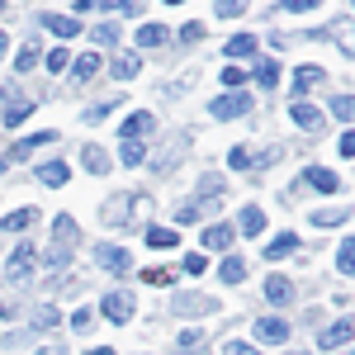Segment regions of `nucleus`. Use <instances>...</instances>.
<instances>
[{
	"instance_id": "obj_47",
	"label": "nucleus",
	"mask_w": 355,
	"mask_h": 355,
	"mask_svg": "<svg viewBox=\"0 0 355 355\" xmlns=\"http://www.w3.org/2000/svg\"><path fill=\"white\" fill-rule=\"evenodd\" d=\"M204 38V24H185L180 28V43H199Z\"/></svg>"
},
{
	"instance_id": "obj_20",
	"label": "nucleus",
	"mask_w": 355,
	"mask_h": 355,
	"mask_svg": "<svg viewBox=\"0 0 355 355\" xmlns=\"http://www.w3.org/2000/svg\"><path fill=\"white\" fill-rule=\"evenodd\" d=\"M147 246L152 251H175L180 237H175V227H147Z\"/></svg>"
},
{
	"instance_id": "obj_43",
	"label": "nucleus",
	"mask_w": 355,
	"mask_h": 355,
	"mask_svg": "<svg viewBox=\"0 0 355 355\" xmlns=\"http://www.w3.org/2000/svg\"><path fill=\"white\" fill-rule=\"evenodd\" d=\"M180 346H185V351L204 346V331H199V327H185V331H180Z\"/></svg>"
},
{
	"instance_id": "obj_10",
	"label": "nucleus",
	"mask_w": 355,
	"mask_h": 355,
	"mask_svg": "<svg viewBox=\"0 0 355 355\" xmlns=\"http://www.w3.org/2000/svg\"><path fill=\"white\" fill-rule=\"evenodd\" d=\"M152 128H157V119H152L147 110H137V114H128V119L119 123V137H147Z\"/></svg>"
},
{
	"instance_id": "obj_56",
	"label": "nucleus",
	"mask_w": 355,
	"mask_h": 355,
	"mask_svg": "<svg viewBox=\"0 0 355 355\" xmlns=\"http://www.w3.org/2000/svg\"><path fill=\"white\" fill-rule=\"evenodd\" d=\"M166 5H185V0H166Z\"/></svg>"
},
{
	"instance_id": "obj_46",
	"label": "nucleus",
	"mask_w": 355,
	"mask_h": 355,
	"mask_svg": "<svg viewBox=\"0 0 355 355\" xmlns=\"http://www.w3.org/2000/svg\"><path fill=\"white\" fill-rule=\"evenodd\" d=\"M223 355H261V351H256V346H246V341H227Z\"/></svg>"
},
{
	"instance_id": "obj_49",
	"label": "nucleus",
	"mask_w": 355,
	"mask_h": 355,
	"mask_svg": "<svg viewBox=\"0 0 355 355\" xmlns=\"http://www.w3.org/2000/svg\"><path fill=\"white\" fill-rule=\"evenodd\" d=\"M204 194H218L223 190V175H204V185H199Z\"/></svg>"
},
{
	"instance_id": "obj_14",
	"label": "nucleus",
	"mask_w": 355,
	"mask_h": 355,
	"mask_svg": "<svg viewBox=\"0 0 355 355\" xmlns=\"http://www.w3.org/2000/svg\"><path fill=\"white\" fill-rule=\"evenodd\" d=\"M81 162H85L90 175H105V171H110V152H105V147H95V142H85V147H81Z\"/></svg>"
},
{
	"instance_id": "obj_8",
	"label": "nucleus",
	"mask_w": 355,
	"mask_h": 355,
	"mask_svg": "<svg viewBox=\"0 0 355 355\" xmlns=\"http://www.w3.org/2000/svg\"><path fill=\"white\" fill-rule=\"evenodd\" d=\"M351 336H355V322H351V318H341V322H331V327H322V336H318V346H322V351H336V346H346Z\"/></svg>"
},
{
	"instance_id": "obj_19",
	"label": "nucleus",
	"mask_w": 355,
	"mask_h": 355,
	"mask_svg": "<svg viewBox=\"0 0 355 355\" xmlns=\"http://www.w3.org/2000/svg\"><path fill=\"white\" fill-rule=\"evenodd\" d=\"M33 223H38V209H15V214L0 218V227H5V232H24V227H33Z\"/></svg>"
},
{
	"instance_id": "obj_37",
	"label": "nucleus",
	"mask_w": 355,
	"mask_h": 355,
	"mask_svg": "<svg viewBox=\"0 0 355 355\" xmlns=\"http://www.w3.org/2000/svg\"><path fill=\"white\" fill-rule=\"evenodd\" d=\"M223 85H227V90H242V85H246V71H242V67H227V71H223Z\"/></svg>"
},
{
	"instance_id": "obj_12",
	"label": "nucleus",
	"mask_w": 355,
	"mask_h": 355,
	"mask_svg": "<svg viewBox=\"0 0 355 355\" xmlns=\"http://www.w3.org/2000/svg\"><path fill=\"white\" fill-rule=\"evenodd\" d=\"M256 336H261L266 346H279V341H289V322H284V318H261V322H256Z\"/></svg>"
},
{
	"instance_id": "obj_1",
	"label": "nucleus",
	"mask_w": 355,
	"mask_h": 355,
	"mask_svg": "<svg viewBox=\"0 0 355 355\" xmlns=\"http://www.w3.org/2000/svg\"><path fill=\"white\" fill-rule=\"evenodd\" d=\"M53 237H57V242H53V251H48L43 261H48V266L57 270V266H67V261H71V251H76V223L62 214V218L53 223Z\"/></svg>"
},
{
	"instance_id": "obj_42",
	"label": "nucleus",
	"mask_w": 355,
	"mask_h": 355,
	"mask_svg": "<svg viewBox=\"0 0 355 355\" xmlns=\"http://www.w3.org/2000/svg\"><path fill=\"white\" fill-rule=\"evenodd\" d=\"M90 38H95V43H119V24H100Z\"/></svg>"
},
{
	"instance_id": "obj_26",
	"label": "nucleus",
	"mask_w": 355,
	"mask_h": 355,
	"mask_svg": "<svg viewBox=\"0 0 355 355\" xmlns=\"http://www.w3.org/2000/svg\"><path fill=\"white\" fill-rule=\"evenodd\" d=\"M119 142H123V147H119V152H123V166H137L142 157H147V147H142V137H119Z\"/></svg>"
},
{
	"instance_id": "obj_9",
	"label": "nucleus",
	"mask_w": 355,
	"mask_h": 355,
	"mask_svg": "<svg viewBox=\"0 0 355 355\" xmlns=\"http://www.w3.org/2000/svg\"><path fill=\"white\" fill-rule=\"evenodd\" d=\"M43 142H57V128H43V133H33V137H24V142H15L5 162H24V157H33V152H38Z\"/></svg>"
},
{
	"instance_id": "obj_31",
	"label": "nucleus",
	"mask_w": 355,
	"mask_h": 355,
	"mask_svg": "<svg viewBox=\"0 0 355 355\" xmlns=\"http://www.w3.org/2000/svg\"><path fill=\"white\" fill-rule=\"evenodd\" d=\"M336 270L355 275V242H341V251H336Z\"/></svg>"
},
{
	"instance_id": "obj_33",
	"label": "nucleus",
	"mask_w": 355,
	"mask_h": 355,
	"mask_svg": "<svg viewBox=\"0 0 355 355\" xmlns=\"http://www.w3.org/2000/svg\"><path fill=\"white\" fill-rule=\"evenodd\" d=\"M331 114L351 123V119H355V95H336V100H331Z\"/></svg>"
},
{
	"instance_id": "obj_44",
	"label": "nucleus",
	"mask_w": 355,
	"mask_h": 355,
	"mask_svg": "<svg viewBox=\"0 0 355 355\" xmlns=\"http://www.w3.org/2000/svg\"><path fill=\"white\" fill-rule=\"evenodd\" d=\"M95 10H114V15H128L133 0H95Z\"/></svg>"
},
{
	"instance_id": "obj_22",
	"label": "nucleus",
	"mask_w": 355,
	"mask_h": 355,
	"mask_svg": "<svg viewBox=\"0 0 355 355\" xmlns=\"http://www.w3.org/2000/svg\"><path fill=\"white\" fill-rule=\"evenodd\" d=\"M261 232H266V214L256 204H246L242 209V237H261Z\"/></svg>"
},
{
	"instance_id": "obj_52",
	"label": "nucleus",
	"mask_w": 355,
	"mask_h": 355,
	"mask_svg": "<svg viewBox=\"0 0 355 355\" xmlns=\"http://www.w3.org/2000/svg\"><path fill=\"white\" fill-rule=\"evenodd\" d=\"M38 327H57V308H43L38 313Z\"/></svg>"
},
{
	"instance_id": "obj_40",
	"label": "nucleus",
	"mask_w": 355,
	"mask_h": 355,
	"mask_svg": "<svg viewBox=\"0 0 355 355\" xmlns=\"http://www.w3.org/2000/svg\"><path fill=\"white\" fill-rule=\"evenodd\" d=\"M185 270H190V275H204V270H209V256H204V251L185 256Z\"/></svg>"
},
{
	"instance_id": "obj_13",
	"label": "nucleus",
	"mask_w": 355,
	"mask_h": 355,
	"mask_svg": "<svg viewBox=\"0 0 355 355\" xmlns=\"http://www.w3.org/2000/svg\"><path fill=\"white\" fill-rule=\"evenodd\" d=\"M266 299H270L275 308H284V303H294V284H289L284 275H270V279H266Z\"/></svg>"
},
{
	"instance_id": "obj_21",
	"label": "nucleus",
	"mask_w": 355,
	"mask_h": 355,
	"mask_svg": "<svg viewBox=\"0 0 355 355\" xmlns=\"http://www.w3.org/2000/svg\"><path fill=\"white\" fill-rule=\"evenodd\" d=\"M308 185H313V190H322V194H336V185H341V180L331 175L327 166H308Z\"/></svg>"
},
{
	"instance_id": "obj_15",
	"label": "nucleus",
	"mask_w": 355,
	"mask_h": 355,
	"mask_svg": "<svg viewBox=\"0 0 355 355\" xmlns=\"http://www.w3.org/2000/svg\"><path fill=\"white\" fill-rule=\"evenodd\" d=\"M171 43V28L166 24H142L137 28V48H166Z\"/></svg>"
},
{
	"instance_id": "obj_54",
	"label": "nucleus",
	"mask_w": 355,
	"mask_h": 355,
	"mask_svg": "<svg viewBox=\"0 0 355 355\" xmlns=\"http://www.w3.org/2000/svg\"><path fill=\"white\" fill-rule=\"evenodd\" d=\"M5 48H10V38H5V33H0V57H5Z\"/></svg>"
},
{
	"instance_id": "obj_11",
	"label": "nucleus",
	"mask_w": 355,
	"mask_h": 355,
	"mask_svg": "<svg viewBox=\"0 0 355 355\" xmlns=\"http://www.w3.org/2000/svg\"><path fill=\"white\" fill-rule=\"evenodd\" d=\"M218 303L209 299V294H175V313L180 318H194V313H214Z\"/></svg>"
},
{
	"instance_id": "obj_41",
	"label": "nucleus",
	"mask_w": 355,
	"mask_h": 355,
	"mask_svg": "<svg viewBox=\"0 0 355 355\" xmlns=\"http://www.w3.org/2000/svg\"><path fill=\"white\" fill-rule=\"evenodd\" d=\"M90 322H95V308H76V313H71V327L76 331H85Z\"/></svg>"
},
{
	"instance_id": "obj_4",
	"label": "nucleus",
	"mask_w": 355,
	"mask_h": 355,
	"mask_svg": "<svg viewBox=\"0 0 355 355\" xmlns=\"http://www.w3.org/2000/svg\"><path fill=\"white\" fill-rule=\"evenodd\" d=\"M322 38H331L346 57H355V24L351 19H331V24H322Z\"/></svg>"
},
{
	"instance_id": "obj_51",
	"label": "nucleus",
	"mask_w": 355,
	"mask_h": 355,
	"mask_svg": "<svg viewBox=\"0 0 355 355\" xmlns=\"http://www.w3.org/2000/svg\"><path fill=\"white\" fill-rule=\"evenodd\" d=\"M341 157H355V128H351V133H341Z\"/></svg>"
},
{
	"instance_id": "obj_45",
	"label": "nucleus",
	"mask_w": 355,
	"mask_h": 355,
	"mask_svg": "<svg viewBox=\"0 0 355 355\" xmlns=\"http://www.w3.org/2000/svg\"><path fill=\"white\" fill-rule=\"evenodd\" d=\"M67 62H71V53H67V48H57V53H48V71H62Z\"/></svg>"
},
{
	"instance_id": "obj_24",
	"label": "nucleus",
	"mask_w": 355,
	"mask_h": 355,
	"mask_svg": "<svg viewBox=\"0 0 355 355\" xmlns=\"http://www.w3.org/2000/svg\"><path fill=\"white\" fill-rule=\"evenodd\" d=\"M256 81L266 85V90L279 85V62H275V57H261V62H256Z\"/></svg>"
},
{
	"instance_id": "obj_58",
	"label": "nucleus",
	"mask_w": 355,
	"mask_h": 355,
	"mask_svg": "<svg viewBox=\"0 0 355 355\" xmlns=\"http://www.w3.org/2000/svg\"><path fill=\"white\" fill-rule=\"evenodd\" d=\"M0 10H5V0H0Z\"/></svg>"
},
{
	"instance_id": "obj_36",
	"label": "nucleus",
	"mask_w": 355,
	"mask_h": 355,
	"mask_svg": "<svg viewBox=\"0 0 355 355\" xmlns=\"http://www.w3.org/2000/svg\"><path fill=\"white\" fill-rule=\"evenodd\" d=\"M214 10H218L223 19H237V15H242V10H246V0H218Z\"/></svg>"
},
{
	"instance_id": "obj_23",
	"label": "nucleus",
	"mask_w": 355,
	"mask_h": 355,
	"mask_svg": "<svg viewBox=\"0 0 355 355\" xmlns=\"http://www.w3.org/2000/svg\"><path fill=\"white\" fill-rule=\"evenodd\" d=\"M110 71H114V76H119V81H133L137 71H142V62H137L133 53H128V57L119 53V57H114V62H110Z\"/></svg>"
},
{
	"instance_id": "obj_3",
	"label": "nucleus",
	"mask_w": 355,
	"mask_h": 355,
	"mask_svg": "<svg viewBox=\"0 0 355 355\" xmlns=\"http://www.w3.org/2000/svg\"><path fill=\"white\" fill-rule=\"evenodd\" d=\"M33 266H38V246L19 242V246H15V256H10V279H28Z\"/></svg>"
},
{
	"instance_id": "obj_27",
	"label": "nucleus",
	"mask_w": 355,
	"mask_h": 355,
	"mask_svg": "<svg viewBox=\"0 0 355 355\" xmlns=\"http://www.w3.org/2000/svg\"><path fill=\"white\" fill-rule=\"evenodd\" d=\"M28 114H33V100H15V105L5 110V128H19Z\"/></svg>"
},
{
	"instance_id": "obj_2",
	"label": "nucleus",
	"mask_w": 355,
	"mask_h": 355,
	"mask_svg": "<svg viewBox=\"0 0 355 355\" xmlns=\"http://www.w3.org/2000/svg\"><path fill=\"white\" fill-rule=\"evenodd\" d=\"M95 261H100V266H105L110 275H128V270H133V256H128L123 246H110V242L95 246Z\"/></svg>"
},
{
	"instance_id": "obj_38",
	"label": "nucleus",
	"mask_w": 355,
	"mask_h": 355,
	"mask_svg": "<svg viewBox=\"0 0 355 355\" xmlns=\"http://www.w3.org/2000/svg\"><path fill=\"white\" fill-rule=\"evenodd\" d=\"M199 214H204V204H180L175 209V223H199Z\"/></svg>"
},
{
	"instance_id": "obj_39",
	"label": "nucleus",
	"mask_w": 355,
	"mask_h": 355,
	"mask_svg": "<svg viewBox=\"0 0 355 355\" xmlns=\"http://www.w3.org/2000/svg\"><path fill=\"white\" fill-rule=\"evenodd\" d=\"M142 279L162 289V284H171V279H175V275H171V270H162V266H152V270H142Z\"/></svg>"
},
{
	"instance_id": "obj_35",
	"label": "nucleus",
	"mask_w": 355,
	"mask_h": 355,
	"mask_svg": "<svg viewBox=\"0 0 355 355\" xmlns=\"http://www.w3.org/2000/svg\"><path fill=\"white\" fill-rule=\"evenodd\" d=\"M341 218H346V209H322V214H313V223H318V227H336Z\"/></svg>"
},
{
	"instance_id": "obj_32",
	"label": "nucleus",
	"mask_w": 355,
	"mask_h": 355,
	"mask_svg": "<svg viewBox=\"0 0 355 355\" xmlns=\"http://www.w3.org/2000/svg\"><path fill=\"white\" fill-rule=\"evenodd\" d=\"M95 71H100V57H95V53L76 57V81H90V76H95Z\"/></svg>"
},
{
	"instance_id": "obj_55",
	"label": "nucleus",
	"mask_w": 355,
	"mask_h": 355,
	"mask_svg": "<svg viewBox=\"0 0 355 355\" xmlns=\"http://www.w3.org/2000/svg\"><path fill=\"white\" fill-rule=\"evenodd\" d=\"M0 318H10V308H5V299H0Z\"/></svg>"
},
{
	"instance_id": "obj_29",
	"label": "nucleus",
	"mask_w": 355,
	"mask_h": 355,
	"mask_svg": "<svg viewBox=\"0 0 355 355\" xmlns=\"http://www.w3.org/2000/svg\"><path fill=\"white\" fill-rule=\"evenodd\" d=\"M223 279H227V284H242L246 279V261L242 256H227V261H223Z\"/></svg>"
},
{
	"instance_id": "obj_50",
	"label": "nucleus",
	"mask_w": 355,
	"mask_h": 355,
	"mask_svg": "<svg viewBox=\"0 0 355 355\" xmlns=\"http://www.w3.org/2000/svg\"><path fill=\"white\" fill-rule=\"evenodd\" d=\"M227 162H232V166H251V152H246V147H232V157H227Z\"/></svg>"
},
{
	"instance_id": "obj_57",
	"label": "nucleus",
	"mask_w": 355,
	"mask_h": 355,
	"mask_svg": "<svg viewBox=\"0 0 355 355\" xmlns=\"http://www.w3.org/2000/svg\"><path fill=\"white\" fill-rule=\"evenodd\" d=\"M5 166H10V162H5V157H0V171H5Z\"/></svg>"
},
{
	"instance_id": "obj_16",
	"label": "nucleus",
	"mask_w": 355,
	"mask_h": 355,
	"mask_svg": "<svg viewBox=\"0 0 355 355\" xmlns=\"http://www.w3.org/2000/svg\"><path fill=\"white\" fill-rule=\"evenodd\" d=\"M38 180H43L48 190H62V185L71 180V171H67V162H48V166H38Z\"/></svg>"
},
{
	"instance_id": "obj_17",
	"label": "nucleus",
	"mask_w": 355,
	"mask_h": 355,
	"mask_svg": "<svg viewBox=\"0 0 355 355\" xmlns=\"http://www.w3.org/2000/svg\"><path fill=\"white\" fill-rule=\"evenodd\" d=\"M294 251H299V237H294V232H279V237L266 246V261H284V256H294Z\"/></svg>"
},
{
	"instance_id": "obj_48",
	"label": "nucleus",
	"mask_w": 355,
	"mask_h": 355,
	"mask_svg": "<svg viewBox=\"0 0 355 355\" xmlns=\"http://www.w3.org/2000/svg\"><path fill=\"white\" fill-rule=\"evenodd\" d=\"M279 5H284V10H318L322 0H279Z\"/></svg>"
},
{
	"instance_id": "obj_25",
	"label": "nucleus",
	"mask_w": 355,
	"mask_h": 355,
	"mask_svg": "<svg viewBox=\"0 0 355 355\" xmlns=\"http://www.w3.org/2000/svg\"><path fill=\"white\" fill-rule=\"evenodd\" d=\"M327 81V76H322V67H299V71H294V90H313V85H322Z\"/></svg>"
},
{
	"instance_id": "obj_34",
	"label": "nucleus",
	"mask_w": 355,
	"mask_h": 355,
	"mask_svg": "<svg viewBox=\"0 0 355 355\" xmlns=\"http://www.w3.org/2000/svg\"><path fill=\"white\" fill-rule=\"evenodd\" d=\"M38 67V48L28 43V48H19V57H15V71H33Z\"/></svg>"
},
{
	"instance_id": "obj_28",
	"label": "nucleus",
	"mask_w": 355,
	"mask_h": 355,
	"mask_svg": "<svg viewBox=\"0 0 355 355\" xmlns=\"http://www.w3.org/2000/svg\"><path fill=\"white\" fill-rule=\"evenodd\" d=\"M204 246H209V251H227V246H232V227H209V232H204Z\"/></svg>"
},
{
	"instance_id": "obj_5",
	"label": "nucleus",
	"mask_w": 355,
	"mask_h": 355,
	"mask_svg": "<svg viewBox=\"0 0 355 355\" xmlns=\"http://www.w3.org/2000/svg\"><path fill=\"white\" fill-rule=\"evenodd\" d=\"M100 313H105L110 322H119V327H123V322L133 318V299H128L123 289H114V294H105V303H100Z\"/></svg>"
},
{
	"instance_id": "obj_18",
	"label": "nucleus",
	"mask_w": 355,
	"mask_h": 355,
	"mask_svg": "<svg viewBox=\"0 0 355 355\" xmlns=\"http://www.w3.org/2000/svg\"><path fill=\"white\" fill-rule=\"evenodd\" d=\"M43 19H48V28H53L57 38H76L81 33V19L76 15H43Z\"/></svg>"
},
{
	"instance_id": "obj_53",
	"label": "nucleus",
	"mask_w": 355,
	"mask_h": 355,
	"mask_svg": "<svg viewBox=\"0 0 355 355\" xmlns=\"http://www.w3.org/2000/svg\"><path fill=\"white\" fill-rule=\"evenodd\" d=\"M90 355H114V351H110V346H95V351H90Z\"/></svg>"
},
{
	"instance_id": "obj_30",
	"label": "nucleus",
	"mask_w": 355,
	"mask_h": 355,
	"mask_svg": "<svg viewBox=\"0 0 355 355\" xmlns=\"http://www.w3.org/2000/svg\"><path fill=\"white\" fill-rule=\"evenodd\" d=\"M251 53H256V38H251V33H237V38L227 43V57H232V62H237V57H251Z\"/></svg>"
},
{
	"instance_id": "obj_7",
	"label": "nucleus",
	"mask_w": 355,
	"mask_h": 355,
	"mask_svg": "<svg viewBox=\"0 0 355 355\" xmlns=\"http://www.w3.org/2000/svg\"><path fill=\"white\" fill-rule=\"evenodd\" d=\"M289 119H294L299 128H308V133H322V110L308 105V100H294V105H289Z\"/></svg>"
},
{
	"instance_id": "obj_6",
	"label": "nucleus",
	"mask_w": 355,
	"mask_h": 355,
	"mask_svg": "<svg viewBox=\"0 0 355 355\" xmlns=\"http://www.w3.org/2000/svg\"><path fill=\"white\" fill-rule=\"evenodd\" d=\"M246 110H251V100H246L242 90H237V95H218V100L209 105V114H214V119H242Z\"/></svg>"
}]
</instances>
